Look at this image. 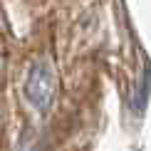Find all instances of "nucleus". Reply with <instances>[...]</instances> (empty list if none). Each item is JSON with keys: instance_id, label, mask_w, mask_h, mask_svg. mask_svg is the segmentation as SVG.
Listing matches in <instances>:
<instances>
[{"instance_id": "obj_1", "label": "nucleus", "mask_w": 151, "mask_h": 151, "mask_svg": "<svg viewBox=\"0 0 151 151\" xmlns=\"http://www.w3.org/2000/svg\"><path fill=\"white\" fill-rule=\"evenodd\" d=\"M25 97L37 111H50L57 97V77L47 60H35L25 79Z\"/></svg>"}, {"instance_id": "obj_2", "label": "nucleus", "mask_w": 151, "mask_h": 151, "mask_svg": "<svg viewBox=\"0 0 151 151\" xmlns=\"http://www.w3.org/2000/svg\"><path fill=\"white\" fill-rule=\"evenodd\" d=\"M0 70H3V50H0Z\"/></svg>"}]
</instances>
